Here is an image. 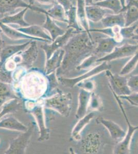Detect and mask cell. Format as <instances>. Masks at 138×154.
Returning a JSON list of instances; mask_svg holds the SVG:
<instances>
[{
	"label": "cell",
	"mask_w": 138,
	"mask_h": 154,
	"mask_svg": "<svg viewBox=\"0 0 138 154\" xmlns=\"http://www.w3.org/2000/svg\"><path fill=\"white\" fill-rule=\"evenodd\" d=\"M125 6L124 8L129 7L130 6H135L138 7V0H125Z\"/></svg>",
	"instance_id": "cell-44"
},
{
	"label": "cell",
	"mask_w": 138,
	"mask_h": 154,
	"mask_svg": "<svg viewBox=\"0 0 138 154\" xmlns=\"http://www.w3.org/2000/svg\"><path fill=\"white\" fill-rule=\"evenodd\" d=\"M120 99L125 100L133 106L138 107V93H131L130 95L118 96Z\"/></svg>",
	"instance_id": "cell-38"
},
{
	"label": "cell",
	"mask_w": 138,
	"mask_h": 154,
	"mask_svg": "<svg viewBox=\"0 0 138 154\" xmlns=\"http://www.w3.org/2000/svg\"><path fill=\"white\" fill-rule=\"evenodd\" d=\"M0 81L7 84L12 82V78L11 72L0 70Z\"/></svg>",
	"instance_id": "cell-41"
},
{
	"label": "cell",
	"mask_w": 138,
	"mask_h": 154,
	"mask_svg": "<svg viewBox=\"0 0 138 154\" xmlns=\"http://www.w3.org/2000/svg\"><path fill=\"white\" fill-rule=\"evenodd\" d=\"M127 85L132 93H138V75H133L127 79Z\"/></svg>",
	"instance_id": "cell-39"
},
{
	"label": "cell",
	"mask_w": 138,
	"mask_h": 154,
	"mask_svg": "<svg viewBox=\"0 0 138 154\" xmlns=\"http://www.w3.org/2000/svg\"><path fill=\"white\" fill-rule=\"evenodd\" d=\"M28 8L34 11L47 14V11L40 7L30 5L24 0H0V14L1 15L14 12L19 8Z\"/></svg>",
	"instance_id": "cell-8"
},
{
	"label": "cell",
	"mask_w": 138,
	"mask_h": 154,
	"mask_svg": "<svg viewBox=\"0 0 138 154\" xmlns=\"http://www.w3.org/2000/svg\"><path fill=\"white\" fill-rule=\"evenodd\" d=\"M28 9L25 8L14 14L5 16L0 19V22L7 25L11 24L18 25L20 27L28 26L30 24L25 21L24 16Z\"/></svg>",
	"instance_id": "cell-22"
},
{
	"label": "cell",
	"mask_w": 138,
	"mask_h": 154,
	"mask_svg": "<svg viewBox=\"0 0 138 154\" xmlns=\"http://www.w3.org/2000/svg\"><path fill=\"white\" fill-rule=\"evenodd\" d=\"M77 86L81 89H83L90 92H92L95 88V83L92 80L87 79L86 80L79 83V84H77Z\"/></svg>",
	"instance_id": "cell-40"
},
{
	"label": "cell",
	"mask_w": 138,
	"mask_h": 154,
	"mask_svg": "<svg viewBox=\"0 0 138 154\" xmlns=\"http://www.w3.org/2000/svg\"><path fill=\"white\" fill-rule=\"evenodd\" d=\"M28 4L30 5H33L34 0H28Z\"/></svg>",
	"instance_id": "cell-48"
},
{
	"label": "cell",
	"mask_w": 138,
	"mask_h": 154,
	"mask_svg": "<svg viewBox=\"0 0 138 154\" xmlns=\"http://www.w3.org/2000/svg\"><path fill=\"white\" fill-rule=\"evenodd\" d=\"M96 121L98 124H101L108 130L111 138L115 141H121L126 135V131L117 123L112 120L99 117L96 118Z\"/></svg>",
	"instance_id": "cell-13"
},
{
	"label": "cell",
	"mask_w": 138,
	"mask_h": 154,
	"mask_svg": "<svg viewBox=\"0 0 138 154\" xmlns=\"http://www.w3.org/2000/svg\"><path fill=\"white\" fill-rule=\"evenodd\" d=\"M101 136L98 133H91L82 140V149L87 154H96L101 147Z\"/></svg>",
	"instance_id": "cell-15"
},
{
	"label": "cell",
	"mask_w": 138,
	"mask_h": 154,
	"mask_svg": "<svg viewBox=\"0 0 138 154\" xmlns=\"http://www.w3.org/2000/svg\"><path fill=\"white\" fill-rule=\"evenodd\" d=\"M76 6L77 8V18L79 23L83 30H85L89 35H91L89 32V21L86 17L85 13L86 4L84 0H76Z\"/></svg>",
	"instance_id": "cell-26"
},
{
	"label": "cell",
	"mask_w": 138,
	"mask_h": 154,
	"mask_svg": "<svg viewBox=\"0 0 138 154\" xmlns=\"http://www.w3.org/2000/svg\"><path fill=\"white\" fill-rule=\"evenodd\" d=\"M72 2H73V0H71ZM74 4V3H73Z\"/></svg>",
	"instance_id": "cell-50"
},
{
	"label": "cell",
	"mask_w": 138,
	"mask_h": 154,
	"mask_svg": "<svg viewBox=\"0 0 138 154\" xmlns=\"http://www.w3.org/2000/svg\"><path fill=\"white\" fill-rule=\"evenodd\" d=\"M85 13L88 21L97 23L101 21L107 14H112V11L93 4L92 5L86 6Z\"/></svg>",
	"instance_id": "cell-17"
},
{
	"label": "cell",
	"mask_w": 138,
	"mask_h": 154,
	"mask_svg": "<svg viewBox=\"0 0 138 154\" xmlns=\"http://www.w3.org/2000/svg\"><path fill=\"white\" fill-rule=\"evenodd\" d=\"M22 105L18 98H14L5 102L2 106V110L0 112V119L7 114L17 112L21 109Z\"/></svg>",
	"instance_id": "cell-30"
},
{
	"label": "cell",
	"mask_w": 138,
	"mask_h": 154,
	"mask_svg": "<svg viewBox=\"0 0 138 154\" xmlns=\"http://www.w3.org/2000/svg\"><path fill=\"white\" fill-rule=\"evenodd\" d=\"M67 19L68 28H73L76 32H81L83 30L79 23V20L77 18V8L76 5L72 6L70 9L65 12Z\"/></svg>",
	"instance_id": "cell-28"
},
{
	"label": "cell",
	"mask_w": 138,
	"mask_h": 154,
	"mask_svg": "<svg viewBox=\"0 0 138 154\" xmlns=\"http://www.w3.org/2000/svg\"><path fill=\"white\" fill-rule=\"evenodd\" d=\"M138 52L136 53L133 56H131L130 60L125 64L120 72V75H126L130 74L135 69L136 65L138 64Z\"/></svg>",
	"instance_id": "cell-36"
},
{
	"label": "cell",
	"mask_w": 138,
	"mask_h": 154,
	"mask_svg": "<svg viewBox=\"0 0 138 154\" xmlns=\"http://www.w3.org/2000/svg\"><path fill=\"white\" fill-rule=\"evenodd\" d=\"M138 45L130 44H125L121 46H117L111 53L98 59L96 62H109L115 60L133 56L138 52Z\"/></svg>",
	"instance_id": "cell-9"
},
{
	"label": "cell",
	"mask_w": 138,
	"mask_h": 154,
	"mask_svg": "<svg viewBox=\"0 0 138 154\" xmlns=\"http://www.w3.org/2000/svg\"><path fill=\"white\" fill-rule=\"evenodd\" d=\"M101 24L104 28L112 27L114 26H119L123 27L125 26V15L124 11L115 14H107L101 20Z\"/></svg>",
	"instance_id": "cell-24"
},
{
	"label": "cell",
	"mask_w": 138,
	"mask_h": 154,
	"mask_svg": "<svg viewBox=\"0 0 138 154\" xmlns=\"http://www.w3.org/2000/svg\"><path fill=\"white\" fill-rule=\"evenodd\" d=\"M122 11H124L125 15L124 27L130 26L138 22V7L135 6H130L124 8Z\"/></svg>",
	"instance_id": "cell-31"
},
{
	"label": "cell",
	"mask_w": 138,
	"mask_h": 154,
	"mask_svg": "<svg viewBox=\"0 0 138 154\" xmlns=\"http://www.w3.org/2000/svg\"><path fill=\"white\" fill-rule=\"evenodd\" d=\"M31 41L23 44L8 45L2 48L0 52V66L3 65L9 58L25 50L30 45Z\"/></svg>",
	"instance_id": "cell-16"
},
{
	"label": "cell",
	"mask_w": 138,
	"mask_h": 154,
	"mask_svg": "<svg viewBox=\"0 0 138 154\" xmlns=\"http://www.w3.org/2000/svg\"><path fill=\"white\" fill-rule=\"evenodd\" d=\"M99 58L96 55L92 54L90 56L88 57L84 60V61L75 68V69L78 71L86 70L89 69L90 68L93 67L95 63H97L96 61Z\"/></svg>",
	"instance_id": "cell-37"
},
{
	"label": "cell",
	"mask_w": 138,
	"mask_h": 154,
	"mask_svg": "<svg viewBox=\"0 0 138 154\" xmlns=\"http://www.w3.org/2000/svg\"><path fill=\"white\" fill-rule=\"evenodd\" d=\"M3 41L2 40V37L0 34V48H2V46L3 45Z\"/></svg>",
	"instance_id": "cell-46"
},
{
	"label": "cell",
	"mask_w": 138,
	"mask_h": 154,
	"mask_svg": "<svg viewBox=\"0 0 138 154\" xmlns=\"http://www.w3.org/2000/svg\"><path fill=\"white\" fill-rule=\"evenodd\" d=\"M21 62L20 65L28 69L31 68L38 54V48L36 41L32 40L26 49L20 53Z\"/></svg>",
	"instance_id": "cell-12"
},
{
	"label": "cell",
	"mask_w": 138,
	"mask_h": 154,
	"mask_svg": "<svg viewBox=\"0 0 138 154\" xmlns=\"http://www.w3.org/2000/svg\"><path fill=\"white\" fill-rule=\"evenodd\" d=\"M112 91V94L115 98V100L117 102L121 112L124 115V118L127 125V131L124 138L121 141L115 145L114 147L113 153L114 154H128L130 152V145H131L132 139L135 132L138 130V126H133L130 122L127 115L126 114L125 110L124 109V106L122 102L121 101V99L119 97L115 95L114 91Z\"/></svg>",
	"instance_id": "cell-3"
},
{
	"label": "cell",
	"mask_w": 138,
	"mask_h": 154,
	"mask_svg": "<svg viewBox=\"0 0 138 154\" xmlns=\"http://www.w3.org/2000/svg\"><path fill=\"white\" fill-rule=\"evenodd\" d=\"M18 98L12 93L8 84L0 81V107L8 101V99Z\"/></svg>",
	"instance_id": "cell-33"
},
{
	"label": "cell",
	"mask_w": 138,
	"mask_h": 154,
	"mask_svg": "<svg viewBox=\"0 0 138 154\" xmlns=\"http://www.w3.org/2000/svg\"><path fill=\"white\" fill-rule=\"evenodd\" d=\"M54 95L41 100L44 108L56 111L60 115L68 117L72 109V97L71 93H63L60 89H56Z\"/></svg>",
	"instance_id": "cell-2"
},
{
	"label": "cell",
	"mask_w": 138,
	"mask_h": 154,
	"mask_svg": "<svg viewBox=\"0 0 138 154\" xmlns=\"http://www.w3.org/2000/svg\"><path fill=\"white\" fill-rule=\"evenodd\" d=\"M108 79L109 86L111 91L117 96L130 94L132 92L127 85V78L125 75L112 74L110 70L105 71Z\"/></svg>",
	"instance_id": "cell-7"
},
{
	"label": "cell",
	"mask_w": 138,
	"mask_h": 154,
	"mask_svg": "<svg viewBox=\"0 0 138 154\" xmlns=\"http://www.w3.org/2000/svg\"><path fill=\"white\" fill-rule=\"evenodd\" d=\"M16 29L20 32L31 37L42 38L47 41L48 42H51L52 41L51 37L47 34L46 30L44 29L42 27L37 25H30L28 26L20 27Z\"/></svg>",
	"instance_id": "cell-20"
},
{
	"label": "cell",
	"mask_w": 138,
	"mask_h": 154,
	"mask_svg": "<svg viewBox=\"0 0 138 154\" xmlns=\"http://www.w3.org/2000/svg\"><path fill=\"white\" fill-rule=\"evenodd\" d=\"M95 112L92 111L89 112L81 119L75 125L71 131V137L75 141H79L82 139L81 133L85 128L87 125L90 121L95 117Z\"/></svg>",
	"instance_id": "cell-21"
},
{
	"label": "cell",
	"mask_w": 138,
	"mask_h": 154,
	"mask_svg": "<svg viewBox=\"0 0 138 154\" xmlns=\"http://www.w3.org/2000/svg\"><path fill=\"white\" fill-rule=\"evenodd\" d=\"M120 2H121V4L122 5L123 9L125 7V0H120Z\"/></svg>",
	"instance_id": "cell-47"
},
{
	"label": "cell",
	"mask_w": 138,
	"mask_h": 154,
	"mask_svg": "<svg viewBox=\"0 0 138 154\" xmlns=\"http://www.w3.org/2000/svg\"><path fill=\"white\" fill-rule=\"evenodd\" d=\"M65 51L63 48L53 53L49 59L46 60L44 72L46 75L56 72L61 65Z\"/></svg>",
	"instance_id": "cell-18"
},
{
	"label": "cell",
	"mask_w": 138,
	"mask_h": 154,
	"mask_svg": "<svg viewBox=\"0 0 138 154\" xmlns=\"http://www.w3.org/2000/svg\"><path fill=\"white\" fill-rule=\"evenodd\" d=\"M92 111L103 112L104 110V104L103 100L99 95L95 92H91L88 108Z\"/></svg>",
	"instance_id": "cell-34"
},
{
	"label": "cell",
	"mask_w": 138,
	"mask_h": 154,
	"mask_svg": "<svg viewBox=\"0 0 138 154\" xmlns=\"http://www.w3.org/2000/svg\"><path fill=\"white\" fill-rule=\"evenodd\" d=\"M35 1L44 5H53L57 2L56 0H34V2Z\"/></svg>",
	"instance_id": "cell-43"
},
{
	"label": "cell",
	"mask_w": 138,
	"mask_h": 154,
	"mask_svg": "<svg viewBox=\"0 0 138 154\" xmlns=\"http://www.w3.org/2000/svg\"><path fill=\"white\" fill-rule=\"evenodd\" d=\"M34 131V125L33 122L29 123L27 131L19 135L11 140L8 149L5 151L6 154H24L30 143V139Z\"/></svg>",
	"instance_id": "cell-6"
},
{
	"label": "cell",
	"mask_w": 138,
	"mask_h": 154,
	"mask_svg": "<svg viewBox=\"0 0 138 154\" xmlns=\"http://www.w3.org/2000/svg\"><path fill=\"white\" fill-rule=\"evenodd\" d=\"M95 42L97 46L95 48L93 54L100 58L111 53L119 44L111 37L98 38Z\"/></svg>",
	"instance_id": "cell-11"
},
{
	"label": "cell",
	"mask_w": 138,
	"mask_h": 154,
	"mask_svg": "<svg viewBox=\"0 0 138 154\" xmlns=\"http://www.w3.org/2000/svg\"><path fill=\"white\" fill-rule=\"evenodd\" d=\"M91 92L83 89H80L78 96V106L75 117L79 119L87 113Z\"/></svg>",
	"instance_id": "cell-19"
},
{
	"label": "cell",
	"mask_w": 138,
	"mask_h": 154,
	"mask_svg": "<svg viewBox=\"0 0 138 154\" xmlns=\"http://www.w3.org/2000/svg\"><path fill=\"white\" fill-rule=\"evenodd\" d=\"M93 4L108 9L115 14L121 12L123 9L120 0H103L100 2L93 3Z\"/></svg>",
	"instance_id": "cell-32"
},
{
	"label": "cell",
	"mask_w": 138,
	"mask_h": 154,
	"mask_svg": "<svg viewBox=\"0 0 138 154\" xmlns=\"http://www.w3.org/2000/svg\"><path fill=\"white\" fill-rule=\"evenodd\" d=\"M138 23L136 22L133 25L123 27L121 29V35L124 39H132L138 41Z\"/></svg>",
	"instance_id": "cell-35"
},
{
	"label": "cell",
	"mask_w": 138,
	"mask_h": 154,
	"mask_svg": "<svg viewBox=\"0 0 138 154\" xmlns=\"http://www.w3.org/2000/svg\"><path fill=\"white\" fill-rule=\"evenodd\" d=\"M48 16L54 21L61 22L67 24L66 15L63 7L56 2L50 9L47 11Z\"/></svg>",
	"instance_id": "cell-29"
},
{
	"label": "cell",
	"mask_w": 138,
	"mask_h": 154,
	"mask_svg": "<svg viewBox=\"0 0 138 154\" xmlns=\"http://www.w3.org/2000/svg\"><path fill=\"white\" fill-rule=\"evenodd\" d=\"M27 112L35 118L39 131V137L38 141L43 142L48 140L50 136V130L46 125L43 106L41 101L39 103H35L29 102L27 105Z\"/></svg>",
	"instance_id": "cell-4"
},
{
	"label": "cell",
	"mask_w": 138,
	"mask_h": 154,
	"mask_svg": "<svg viewBox=\"0 0 138 154\" xmlns=\"http://www.w3.org/2000/svg\"><path fill=\"white\" fill-rule=\"evenodd\" d=\"M62 48L65 54L61 65L56 71L57 77L75 69L84 60L92 55L95 43L92 35L83 30L75 33Z\"/></svg>",
	"instance_id": "cell-1"
},
{
	"label": "cell",
	"mask_w": 138,
	"mask_h": 154,
	"mask_svg": "<svg viewBox=\"0 0 138 154\" xmlns=\"http://www.w3.org/2000/svg\"><path fill=\"white\" fill-rule=\"evenodd\" d=\"M58 3L63 7L65 12L70 9L72 6L75 5L71 0H56Z\"/></svg>",
	"instance_id": "cell-42"
},
{
	"label": "cell",
	"mask_w": 138,
	"mask_h": 154,
	"mask_svg": "<svg viewBox=\"0 0 138 154\" xmlns=\"http://www.w3.org/2000/svg\"><path fill=\"white\" fill-rule=\"evenodd\" d=\"M0 30L5 35L12 40H20L26 39L29 40H35L36 41L47 42L48 41L42 38H37L35 37H31L30 35H27L26 34L22 33L18 31L16 28H13L10 26L9 25L3 24L0 22Z\"/></svg>",
	"instance_id": "cell-14"
},
{
	"label": "cell",
	"mask_w": 138,
	"mask_h": 154,
	"mask_svg": "<svg viewBox=\"0 0 138 154\" xmlns=\"http://www.w3.org/2000/svg\"><path fill=\"white\" fill-rule=\"evenodd\" d=\"M0 128L24 132L27 131L28 126H25L14 117L9 116L0 120Z\"/></svg>",
	"instance_id": "cell-23"
},
{
	"label": "cell",
	"mask_w": 138,
	"mask_h": 154,
	"mask_svg": "<svg viewBox=\"0 0 138 154\" xmlns=\"http://www.w3.org/2000/svg\"><path fill=\"white\" fill-rule=\"evenodd\" d=\"M103 1V0H93V3H96V2H100V1Z\"/></svg>",
	"instance_id": "cell-49"
},
{
	"label": "cell",
	"mask_w": 138,
	"mask_h": 154,
	"mask_svg": "<svg viewBox=\"0 0 138 154\" xmlns=\"http://www.w3.org/2000/svg\"><path fill=\"white\" fill-rule=\"evenodd\" d=\"M45 16L46 17V20L42 25V27L49 32L53 41L57 37L63 35L66 31L58 26L55 21L51 19L47 14H45Z\"/></svg>",
	"instance_id": "cell-25"
},
{
	"label": "cell",
	"mask_w": 138,
	"mask_h": 154,
	"mask_svg": "<svg viewBox=\"0 0 138 154\" xmlns=\"http://www.w3.org/2000/svg\"><path fill=\"white\" fill-rule=\"evenodd\" d=\"M77 32H78L73 28H68L63 35L57 37L50 44L47 43L41 45V48L46 54V60L49 59L55 51L63 48L70 38Z\"/></svg>",
	"instance_id": "cell-10"
},
{
	"label": "cell",
	"mask_w": 138,
	"mask_h": 154,
	"mask_svg": "<svg viewBox=\"0 0 138 154\" xmlns=\"http://www.w3.org/2000/svg\"><path fill=\"white\" fill-rule=\"evenodd\" d=\"M121 27L119 26H114L112 27H107V28H95L90 29L89 32H98L104 34L108 37H111L114 38L118 43H120L124 41V38L121 33Z\"/></svg>",
	"instance_id": "cell-27"
},
{
	"label": "cell",
	"mask_w": 138,
	"mask_h": 154,
	"mask_svg": "<svg viewBox=\"0 0 138 154\" xmlns=\"http://www.w3.org/2000/svg\"><path fill=\"white\" fill-rule=\"evenodd\" d=\"M86 6L90 5L93 4V0H84Z\"/></svg>",
	"instance_id": "cell-45"
},
{
	"label": "cell",
	"mask_w": 138,
	"mask_h": 154,
	"mask_svg": "<svg viewBox=\"0 0 138 154\" xmlns=\"http://www.w3.org/2000/svg\"><path fill=\"white\" fill-rule=\"evenodd\" d=\"M111 68V66L108 64V62H103L96 66H94L91 68L89 70L82 75L74 78H66L64 76H61L57 77L58 81L60 84H62L65 87L72 88L76 86L79 83L90 79L91 77L98 75L106 70H110Z\"/></svg>",
	"instance_id": "cell-5"
}]
</instances>
